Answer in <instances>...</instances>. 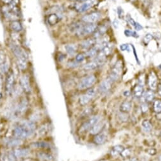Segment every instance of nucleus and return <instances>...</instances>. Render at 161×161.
Returning <instances> with one entry per match:
<instances>
[{"label":"nucleus","instance_id":"nucleus-1","mask_svg":"<svg viewBox=\"0 0 161 161\" xmlns=\"http://www.w3.org/2000/svg\"><path fill=\"white\" fill-rule=\"evenodd\" d=\"M36 129V124L31 121L25 122L16 126L13 130L14 137L20 140H24L32 136Z\"/></svg>","mask_w":161,"mask_h":161},{"label":"nucleus","instance_id":"nucleus-2","mask_svg":"<svg viewBox=\"0 0 161 161\" xmlns=\"http://www.w3.org/2000/svg\"><path fill=\"white\" fill-rule=\"evenodd\" d=\"M10 48L13 53L15 56L19 68L21 70L25 69L28 65V56L25 52L15 43H12Z\"/></svg>","mask_w":161,"mask_h":161},{"label":"nucleus","instance_id":"nucleus-3","mask_svg":"<svg viewBox=\"0 0 161 161\" xmlns=\"http://www.w3.org/2000/svg\"><path fill=\"white\" fill-rule=\"evenodd\" d=\"M96 78L94 75H89L85 77L79 82L78 88L80 90L89 89L92 87L96 83Z\"/></svg>","mask_w":161,"mask_h":161},{"label":"nucleus","instance_id":"nucleus-4","mask_svg":"<svg viewBox=\"0 0 161 161\" xmlns=\"http://www.w3.org/2000/svg\"><path fill=\"white\" fill-rule=\"evenodd\" d=\"M97 28V25L94 23H87L85 25H82L80 27L78 31L76 32V34L79 36H85L86 35H89L92 34L95 32Z\"/></svg>","mask_w":161,"mask_h":161},{"label":"nucleus","instance_id":"nucleus-5","mask_svg":"<svg viewBox=\"0 0 161 161\" xmlns=\"http://www.w3.org/2000/svg\"><path fill=\"white\" fill-rule=\"evenodd\" d=\"M122 72V63L120 61L117 62L116 65L114 66V67L110 71L109 78H108L112 82L116 81L119 79Z\"/></svg>","mask_w":161,"mask_h":161},{"label":"nucleus","instance_id":"nucleus-6","mask_svg":"<svg viewBox=\"0 0 161 161\" xmlns=\"http://www.w3.org/2000/svg\"><path fill=\"white\" fill-rule=\"evenodd\" d=\"M98 3V0H85L77 6V10L80 13H84L88 11L96 5Z\"/></svg>","mask_w":161,"mask_h":161},{"label":"nucleus","instance_id":"nucleus-7","mask_svg":"<svg viewBox=\"0 0 161 161\" xmlns=\"http://www.w3.org/2000/svg\"><path fill=\"white\" fill-rule=\"evenodd\" d=\"M95 89L94 88H89L85 95H83L79 98V102L82 105L88 104L95 95Z\"/></svg>","mask_w":161,"mask_h":161},{"label":"nucleus","instance_id":"nucleus-8","mask_svg":"<svg viewBox=\"0 0 161 161\" xmlns=\"http://www.w3.org/2000/svg\"><path fill=\"white\" fill-rule=\"evenodd\" d=\"M101 17V14L98 12H93L86 15L82 18V21L87 23H94Z\"/></svg>","mask_w":161,"mask_h":161},{"label":"nucleus","instance_id":"nucleus-9","mask_svg":"<svg viewBox=\"0 0 161 161\" xmlns=\"http://www.w3.org/2000/svg\"><path fill=\"white\" fill-rule=\"evenodd\" d=\"M14 76L12 72H8V75L6 76V92L8 95H10L12 92L13 88V85H14Z\"/></svg>","mask_w":161,"mask_h":161},{"label":"nucleus","instance_id":"nucleus-10","mask_svg":"<svg viewBox=\"0 0 161 161\" xmlns=\"http://www.w3.org/2000/svg\"><path fill=\"white\" fill-rule=\"evenodd\" d=\"M9 63L8 59L5 56V53H0V70L2 73H6L8 72Z\"/></svg>","mask_w":161,"mask_h":161},{"label":"nucleus","instance_id":"nucleus-11","mask_svg":"<svg viewBox=\"0 0 161 161\" xmlns=\"http://www.w3.org/2000/svg\"><path fill=\"white\" fill-rule=\"evenodd\" d=\"M99 121V117L98 116H93L92 118H90L88 121H86L83 125L81 127V129L83 131H85L88 129H90L92 127Z\"/></svg>","mask_w":161,"mask_h":161},{"label":"nucleus","instance_id":"nucleus-12","mask_svg":"<svg viewBox=\"0 0 161 161\" xmlns=\"http://www.w3.org/2000/svg\"><path fill=\"white\" fill-rule=\"evenodd\" d=\"M20 83H21V86L23 91L28 93L31 92V85H30V82H29V78L28 76L27 75L23 76L21 78Z\"/></svg>","mask_w":161,"mask_h":161},{"label":"nucleus","instance_id":"nucleus-13","mask_svg":"<svg viewBox=\"0 0 161 161\" xmlns=\"http://www.w3.org/2000/svg\"><path fill=\"white\" fill-rule=\"evenodd\" d=\"M112 81L109 79L103 80L99 86V91L101 93H106L110 91L112 86Z\"/></svg>","mask_w":161,"mask_h":161},{"label":"nucleus","instance_id":"nucleus-14","mask_svg":"<svg viewBox=\"0 0 161 161\" xmlns=\"http://www.w3.org/2000/svg\"><path fill=\"white\" fill-rule=\"evenodd\" d=\"M148 83L151 90L154 91V90H155L157 88V86H157V78L153 72H151L149 76Z\"/></svg>","mask_w":161,"mask_h":161},{"label":"nucleus","instance_id":"nucleus-15","mask_svg":"<svg viewBox=\"0 0 161 161\" xmlns=\"http://www.w3.org/2000/svg\"><path fill=\"white\" fill-rule=\"evenodd\" d=\"M104 126H105V124L103 122L98 121L89 129V133H91L92 135H96L97 134L101 133Z\"/></svg>","mask_w":161,"mask_h":161},{"label":"nucleus","instance_id":"nucleus-16","mask_svg":"<svg viewBox=\"0 0 161 161\" xmlns=\"http://www.w3.org/2000/svg\"><path fill=\"white\" fill-rule=\"evenodd\" d=\"M13 155L17 158H22L28 156L29 154V150L28 149H16L13 152Z\"/></svg>","mask_w":161,"mask_h":161},{"label":"nucleus","instance_id":"nucleus-17","mask_svg":"<svg viewBox=\"0 0 161 161\" xmlns=\"http://www.w3.org/2000/svg\"><path fill=\"white\" fill-rule=\"evenodd\" d=\"M107 140V136L105 133H100L95 135L94 137V142H95L96 145H102L104 143L106 142Z\"/></svg>","mask_w":161,"mask_h":161},{"label":"nucleus","instance_id":"nucleus-18","mask_svg":"<svg viewBox=\"0 0 161 161\" xmlns=\"http://www.w3.org/2000/svg\"><path fill=\"white\" fill-rule=\"evenodd\" d=\"M28 103L27 100L23 99L22 100L21 102L19 104V105L17 106V108L16 109V113L17 114L19 115H21L24 112L27 108H28Z\"/></svg>","mask_w":161,"mask_h":161},{"label":"nucleus","instance_id":"nucleus-19","mask_svg":"<svg viewBox=\"0 0 161 161\" xmlns=\"http://www.w3.org/2000/svg\"><path fill=\"white\" fill-rule=\"evenodd\" d=\"M5 143L8 147H13L21 145L22 142H21V140L15 137V138H10L6 139L5 141Z\"/></svg>","mask_w":161,"mask_h":161},{"label":"nucleus","instance_id":"nucleus-20","mask_svg":"<svg viewBox=\"0 0 161 161\" xmlns=\"http://www.w3.org/2000/svg\"><path fill=\"white\" fill-rule=\"evenodd\" d=\"M132 107V103L128 100L124 101L120 106V111L122 113H127L129 112Z\"/></svg>","mask_w":161,"mask_h":161},{"label":"nucleus","instance_id":"nucleus-21","mask_svg":"<svg viewBox=\"0 0 161 161\" xmlns=\"http://www.w3.org/2000/svg\"><path fill=\"white\" fill-rule=\"evenodd\" d=\"M96 39H93V38H91V39H88L87 40H85V41H83L82 43V47L84 49H90L92 48V47L94 46V45H95L96 44Z\"/></svg>","mask_w":161,"mask_h":161},{"label":"nucleus","instance_id":"nucleus-22","mask_svg":"<svg viewBox=\"0 0 161 161\" xmlns=\"http://www.w3.org/2000/svg\"><path fill=\"white\" fill-rule=\"evenodd\" d=\"M124 149H125V148L122 145H116L112 147L111 151H110V153H111V155L113 157H116L120 155Z\"/></svg>","mask_w":161,"mask_h":161},{"label":"nucleus","instance_id":"nucleus-23","mask_svg":"<svg viewBox=\"0 0 161 161\" xmlns=\"http://www.w3.org/2000/svg\"><path fill=\"white\" fill-rule=\"evenodd\" d=\"M143 96L146 102H150L153 101L154 96H155V95H154L153 91L150 89V90H149V91H147L145 93H143Z\"/></svg>","mask_w":161,"mask_h":161},{"label":"nucleus","instance_id":"nucleus-24","mask_svg":"<svg viewBox=\"0 0 161 161\" xmlns=\"http://www.w3.org/2000/svg\"><path fill=\"white\" fill-rule=\"evenodd\" d=\"M98 66L99 65L96 61H93L86 63V65H84L83 69L85 70H86V71H89V70H93L96 69Z\"/></svg>","mask_w":161,"mask_h":161},{"label":"nucleus","instance_id":"nucleus-25","mask_svg":"<svg viewBox=\"0 0 161 161\" xmlns=\"http://www.w3.org/2000/svg\"><path fill=\"white\" fill-rule=\"evenodd\" d=\"M144 93L143 87L142 85H138L136 86V87L134 89V95L136 98H140V97L143 95Z\"/></svg>","mask_w":161,"mask_h":161},{"label":"nucleus","instance_id":"nucleus-26","mask_svg":"<svg viewBox=\"0 0 161 161\" xmlns=\"http://www.w3.org/2000/svg\"><path fill=\"white\" fill-rule=\"evenodd\" d=\"M10 27H11V29L13 30V31H15V32L21 31L22 29L21 22L17 21H13L11 23Z\"/></svg>","mask_w":161,"mask_h":161},{"label":"nucleus","instance_id":"nucleus-27","mask_svg":"<svg viewBox=\"0 0 161 161\" xmlns=\"http://www.w3.org/2000/svg\"><path fill=\"white\" fill-rule=\"evenodd\" d=\"M65 49L66 50L67 53L70 55H73L76 52V46L75 45L73 44H69L65 46Z\"/></svg>","mask_w":161,"mask_h":161},{"label":"nucleus","instance_id":"nucleus-28","mask_svg":"<svg viewBox=\"0 0 161 161\" xmlns=\"http://www.w3.org/2000/svg\"><path fill=\"white\" fill-rule=\"evenodd\" d=\"M38 157L45 160L47 161H53V157L50 154L45 152H39L38 153Z\"/></svg>","mask_w":161,"mask_h":161},{"label":"nucleus","instance_id":"nucleus-29","mask_svg":"<svg viewBox=\"0 0 161 161\" xmlns=\"http://www.w3.org/2000/svg\"><path fill=\"white\" fill-rule=\"evenodd\" d=\"M112 46L107 44L104 48L102 50V52H101V55L102 56H106V55H109L110 53L112 52Z\"/></svg>","mask_w":161,"mask_h":161},{"label":"nucleus","instance_id":"nucleus-30","mask_svg":"<svg viewBox=\"0 0 161 161\" xmlns=\"http://www.w3.org/2000/svg\"><path fill=\"white\" fill-rule=\"evenodd\" d=\"M142 127L146 132H150L152 129V125H151L149 120H144L142 122Z\"/></svg>","mask_w":161,"mask_h":161},{"label":"nucleus","instance_id":"nucleus-31","mask_svg":"<svg viewBox=\"0 0 161 161\" xmlns=\"http://www.w3.org/2000/svg\"><path fill=\"white\" fill-rule=\"evenodd\" d=\"M32 146L36 148H41V149H46L49 148L50 145L46 142H38L32 143Z\"/></svg>","mask_w":161,"mask_h":161},{"label":"nucleus","instance_id":"nucleus-32","mask_svg":"<svg viewBox=\"0 0 161 161\" xmlns=\"http://www.w3.org/2000/svg\"><path fill=\"white\" fill-rule=\"evenodd\" d=\"M153 110L154 112L157 114L161 112V101L159 100H157L153 102Z\"/></svg>","mask_w":161,"mask_h":161},{"label":"nucleus","instance_id":"nucleus-33","mask_svg":"<svg viewBox=\"0 0 161 161\" xmlns=\"http://www.w3.org/2000/svg\"><path fill=\"white\" fill-rule=\"evenodd\" d=\"M131 151L129 149H125L122 150V152L120 153V155L124 158H126V157H129L131 155Z\"/></svg>","mask_w":161,"mask_h":161},{"label":"nucleus","instance_id":"nucleus-34","mask_svg":"<svg viewBox=\"0 0 161 161\" xmlns=\"http://www.w3.org/2000/svg\"><path fill=\"white\" fill-rule=\"evenodd\" d=\"M141 110L143 113H146L148 112L149 110V106L147 105V103H143L141 105Z\"/></svg>","mask_w":161,"mask_h":161},{"label":"nucleus","instance_id":"nucleus-35","mask_svg":"<svg viewBox=\"0 0 161 161\" xmlns=\"http://www.w3.org/2000/svg\"><path fill=\"white\" fill-rule=\"evenodd\" d=\"M85 59V55L83 54H79L76 56V62H82Z\"/></svg>","mask_w":161,"mask_h":161},{"label":"nucleus","instance_id":"nucleus-36","mask_svg":"<svg viewBox=\"0 0 161 161\" xmlns=\"http://www.w3.org/2000/svg\"><path fill=\"white\" fill-rule=\"evenodd\" d=\"M157 90H158V93L159 95L161 96V85L157 86Z\"/></svg>","mask_w":161,"mask_h":161},{"label":"nucleus","instance_id":"nucleus-37","mask_svg":"<svg viewBox=\"0 0 161 161\" xmlns=\"http://www.w3.org/2000/svg\"><path fill=\"white\" fill-rule=\"evenodd\" d=\"M154 150H155L154 149H150V150H149L148 151V153H149V154H150V155H154V153H153L152 152H153V151H154Z\"/></svg>","mask_w":161,"mask_h":161},{"label":"nucleus","instance_id":"nucleus-38","mask_svg":"<svg viewBox=\"0 0 161 161\" xmlns=\"http://www.w3.org/2000/svg\"><path fill=\"white\" fill-rule=\"evenodd\" d=\"M129 92H128V91H126V92H125V93H124V95H125V96H128L129 95Z\"/></svg>","mask_w":161,"mask_h":161},{"label":"nucleus","instance_id":"nucleus-39","mask_svg":"<svg viewBox=\"0 0 161 161\" xmlns=\"http://www.w3.org/2000/svg\"><path fill=\"white\" fill-rule=\"evenodd\" d=\"M1 85H2V83H1V76H0V91H1Z\"/></svg>","mask_w":161,"mask_h":161},{"label":"nucleus","instance_id":"nucleus-40","mask_svg":"<svg viewBox=\"0 0 161 161\" xmlns=\"http://www.w3.org/2000/svg\"><path fill=\"white\" fill-rule=\"evenodd\" d=\"M159 161H161V155H160L159 158Z\"/></svg>","mask_w":161,"mask_h":161},{"label":"nucleus","instance_id":"nucleus-41","mask_svg":"<svg viewBox=\"0 0 161 161\" xmlns=\"http://www.w3.org/2000/svg\"><path fill=\"white\" fill-rule=\"evenodd\" d=\"M130 1H135V0H130Z\"/></svg>","mask_w":161,"mask_h":161},{"label":"nucleus","instance_id":"nucleus-42","mask_svg":"<svg viewBox=\"0 0 161 161\" xmlns=\"http://www.w3.org/2000/svg\"><path fill=\"white\" fill-rule=\"evenodd\" d=\"M71 1H75V0H71Z\"/></svg>","mask_w":161,"mask_h":161}]
</instances>
